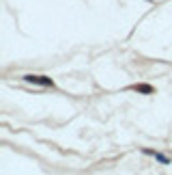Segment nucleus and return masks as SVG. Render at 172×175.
<instances>
[{
    "label": "nucleus",
    "mask_w": 172,
    "mask_h": 175,
    "mask_svg": "<svg viewBox=\"0 0 172 175\" xmlns=\"http://www.w3.org/2000/svg\"><path fill=\"white\" fill-rule=\"evenodd\" d=\"M28 82H39V85H52V80H43L41 76H26Z\"/></svg>",
    "instance_id": "nucleus-1"
}]
</instances>
